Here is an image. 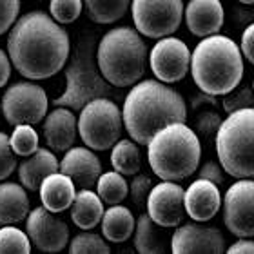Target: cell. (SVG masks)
Returning <instances> with one entry per match:
<instances>
[{
    "label": "cell",
    "mask_w": 254,
    "mask_h": 254,
    "mask_svg": "<svg viewBox=\"0 0 254 254\" xmlns=\"http://www.w3.org/2000/svg\"><path fill=\"white\" fill-rule=\"evenodd\" d=\"M69 51L67 31L42 11H29L11 26L7 55L16 71L26 78H51L64 69Z\"/></svg>",
    "instance_id": "cell-1"
},
{
    "label": "cell",
    "mask_w": 254,
    "mask_h": 254,
    "mask_svg": "<svg viewBox=\"0 0 254 254\" xmlns=\"http://www.w3.org/2000/svg\"><path fill=\"white\" fill-rule=\"evenodd\" d=\"M122 120L131 140L138 145H147L162 127L186 122L187 106L180 93L164 82L143 80L132 84V89L126 96Z\"/></svg>",
    "instance_id": "cell-2"
},
{
    "label": "cell",
    "mask_w": 254,
    "mask_h": 254,
    "mask_svg": "<svg viewBox=\"0 0 254 254\" xmlns=\"http://www.w3.org/2000/svg\"><path fill=\"white\" fill-rule=\"evenodd\" d=\"M189 71L203 93L223 96L244 78V55L233 38L209 35L190 53Z\"/></svg>",
    "instance_id": "cell-3"
},
{
    "label": "cell",
    "mask_w": 254,
    "mask_h": 254,
    "mask_svg": "<svg viewBox=\"0 0 254 254\" xmlns=\"http://www.w3.org/2000/svg\"><path fill=\"white\" fill-rule=\"evenodd\" d=\"M201 156L200 138L186 122L162 127L147 143L149 165L160 180L180 182L194 175Z\"/></svg>",
    "instance_id": "cell-4"
},
{
    "label": "cell",
    "mask_w": 254,
    "mask_h": 254,
    "mask_svg": "<svg viewBox=\"0 0 254 254\" xmlns=\"http://www.w3.org/2000/svg\"><path fill=\"white\" fill-rule=\"evenodd\" d=\"M147 46L132 27H115L107 31L96 48L98 69L115 87L136 84L147 69Z\"/></svg>",
    "instance_id": "cell-5"
},
{
    "label": "cell",
    "mask_w": 254,
    "mask_h": 254,
    "mask_svg": "<svg viewBox=\"0 0 254 254\" xmlns=\"http://www.w3.org/2000/svg\"><path fill=\"white\" fill-rule=\"evenodd\" d=\"M216 154L233 178H254V106L229 113L214 134Z\"/></svg>",
    "instance_id": "cell-6"
},
{
    "label": "cell",
    "mask_w": 254,
    "mask_h": 254,
    "mask_svg": "<svg viewBox=\"0 0 254 254\" xmlns=\"http://www.w3.org/2000/svg\"><path fill=\"white\" fill-rule=\"evenodd\" d=\"M93 46L91 38H84L74 49L71 64L65 69V91L53 100L55 107L62 106L71 111H80L87 102L111 95V84L102 76Z\"/></svg>",
    "instance_id": "cell-7"
},
{
    "label": "cell",
    "mask_w": 254,
    "mask_h": 254,
    "mask_svg": "<svg viewBox=\"0 0 254 254\" xmlns=\"http://www.w3.org/2000/svg\"><path fill=\"white\" fill-rule=\"evenodd\" d=\"M76 127L85 147L93 151H106L120 140L124 129L122 111L113 100L100 96L87 102L80 109Z\"/></svg>",
    "instance_id": "cell-8"
},
{
    "label": "cell",
    "mask_w": 254,
    "mask_h": 254,
    "mask_svg": "<svg viewBox=\"0 0 254 254\" xmlns=\"http://www.w3.org/2000/svg\"><path fill=\"white\" fill-rule=\"evenodd\" d=\"M131 15L136 31L143 37H169L184 18L182 0H131Z\"/></svg>",
    "instance_id": "cell-9"
},
{
    "label": "cell",
    "mask_w": 254,
    "mask_h": 254,
    "mask_svg": "<svg viewBox=\"0 0 254 254\" xmlns=\"http://www.w3.org/2000/svg\"><path fill=\"white\" fill-rule=\"evenodd\" d=\"M48 95L38 84L15 82L2 96V115L11 126L38 124L48 115Z\"/></svg>",
    "instance_id": "cell-10"
},
{
    "label": "cell",
    "mask_w": 254,
    "mask_h": 254,
    "mask_svg": "<svg viewBox=\"0 0 254 254\" xmlns=\"http://www.w3.org/2000/svg\"><path fill=\"white\" fill-rule=\"evenodd\" d=\"M223 223L236 238L254 236V178H238L223 198Z\"/></svg>",
    "instance_id": "cell-11"
},
{
    "label": "cell",
    "mask_w": 254,
    "mask_h": 254,
    "mask_svg": "<svg viewBox=\"0 0 254 254\" xmlns=\"http://www.w3.org/2000/svg\"><path fill=\"white\" fill-rule=\"evenodd\" d=\"M149 65L154 76L164 84H175L186 78L190 67V51L184 40L162 37L149 53Z\"/></svg>",
    "instance_id": "cell-12"
},
{
    "label": "cell",
    "mask_w": 254,
    "mask_h": 254,
    "mask_svg": "<svg viewBox=\"0 0 254 254\" xmlns=\"http://www.w3.org/2000/svg\"><path fill=\"white\" fill-rule=\"evenodd\" d=\"M26 231L31 244L42 253H60L69 244L67 223L55 216L46 207H37L27 212Z\"/></svg>",
    "instance_id": "cell-13"
},
{
    "label": "cell",
    "mask_w": 254,
    "mask_h": 254,
    "mask_svg": "<svg viewBox=\"0 0 254 254\" xmlns=\"http://www.w3.org/2000/svg\"><path fill=\"white\" fill-rule=\"evenodd\" d=\"M184 192V187L171 180H162L158 186H153L145 203L151 220L162 227H178L186 216Z\"/></svg>",
    "instance_id": "cell-14"
},
{
    "label": "cell",
    "mask_w": 254,
    "mask_h": 254,
    "mask_svg": "<svg viewBox=\"0 0 254 254\" xmlns=\"http://www.w3.org/2000/svg\"><path fill=\"white\" fill-rule=\"evenodd\" d=\"M171 251L175 254H222L225 238L212 225L184 223L171 236Z\"/></svg>",
    "instance_id": "cell-15"
},
{
    "label": "cell",
    "mask_w": 254,
    "mask_h": 254,
    "mask_svg": "<svg viewBox=\"0 0 254 254\" xmlns=\"http://www.w3.org/2000/svg\"><path fill=\"white\" fill-rule=\"evenodd\" d=\"M59 171L67 175L80 189H91L102 175V162L91 149L69 147L59 164Z\"/></svg>",
    "instance_id": "cell-16"
},
{
    "label": "cell",
    "mask_w": 254,
    "mask_h": 254,
    "mask_svg": "<svg viewBox=\"0 0 254 254\" xmlns=\"http://www.w3.org/2000/svg\"><path fill=\"white\" fill-rule=\"evenodd\" d=\"M184 207L194 222H207L218 214L222 207V194L216 184L198 178L184 192Z\"/></svg>",
    "instance_id": "cell-17"
},
{
    "label": "cell",
    "mask_w": 254,
    "mask_h": 254,
    "mask_svg": "<svg viewBox=\"0 0 254 254\" xmlns=\"http://www.w3.org/2000/svg\"><path fill=\"white\" fill-rule=\"evenodd\" d=\"M184 16L189 31L200 38L220 33L225 20L220 0H190L187 7H184Z\"/></svg>",
    "instance_id": "cell-18"
},
{
    "label": "cell",
    "mask_w": 254,
    "mask_h": 254,
    "mask_svg": "<svg viewBox=\"0 0 254 254\" xmlns=\"http://www.w3.org/2000/svg\"><path fill=\"white\" fill-rule=\"evenodd\" d=\"M76 132H78L76 118L69 107L57 106L46 117L44 138H46L49 147L57 153H65L69 147H73Z\"/></svg>",
    "instance_id": "cell-19"
},
{
    "label": "cell",
    "mask_w": 254,
    "mask_h": 254,
    "mask_svg": "<svg viewBox=\"0 0 254 254\" xmlns=\"http://www.w3.org/2000/svg\"><path fill=\"white\" fill-rule=\"evenodd\" d=\"M74 182L64 173H51L38 187L42 205L51 212H64L71 207L76 194Z\"/></svg>",
    "instance_id": "cell-20"
},
{
    "label": "cell",
    "mask_w": 254,
    "mask_h": 254,
    "mask_svg": "<svg viewBox=\"0 0 254 254\" xmlns=\"http://www.w3.org/2000/svg\"><path fill=\"white\" fill-rule=\"evenodd\" d=\"M59 171V160L49 149L38 147L18 165V178L27 190H38L42 180Z\"/></svg>",
    "instance_id": "cell-21"
},
{
    "label": "cell",
    "mask_w": 254,
    "mask_h": 254,
    "mask_svg": "<svg viewBox=\"0 0 254 254\" xmlns=\"http://www.w3.org/2000/svg\"><path fill=\"white\" fill-rule=\"evenodd\" d=\"M171 247L167 227L151 220L147 212L140 214L134 225V249L140 254H162Z\"/></svg>",
    "instance_id": "cell-22"
},
{
    "label": "cell",
    "mask_w": 254,
    "mask_h": 254,
    "mask_svg": "<svg viewBox=\"0 0 254 254\" xmlns=\"http://www.w3.org/2000/svg\"><path fill=\"white\" fill-rule=\"evenodd\" d=\"M29 212V198L26 187L5 182L0 184V225H13L26 220Z\"/></svg>",
    "instance_id": "cell-23"
},
{
    "label": "cell",
    "mask_w": 254,
    "mask_h": 254,
    "mask_svg": "<svg viewBox=\"0 0 254 254\" xmlns=\"http://www.w3.org/2000/svg\"><path fill=\"white\" fill-rule=\"evenodd\" d=\"M104 201L91 189H80L71 203V220L78 229L89 231L102 222Z\"/></svg>",
    "instance_id": "cell-24"
},
{
    "label": "cell",
    "mask_w": 254,
    "mask_h": 254,
    "mask_svg": "<svg viewBox=\"0 0 254 254\" xmlns=\"http://www.w3.org/2000/svg\"><path fill=\"white\" fill-rule=\"evenodd\" d=\"M134 216L127 207L120 205H111L107 211H104L102 216V234L107 242L113 244H122L131 238V234L134 233Z\"/></svg>",
    "instance_id": "cell-25"
},
{
    "label": "cell",
    "mask_w": 254,
    "mask_h": 254,
    "mask_svg": "<svg viewBox=\"0 0 254 254\" xmlns=\"http://www.w3.org/2000/svg\"><path fill=\"white\" fill-rule=\"evenodd\" d=\"M111 165L124 176H134L142 169V154L134 140H118L113 145Z\"/></svg>",
    "instance_id": "cell-26"
},
{
    "label": "cell",
    "mask_w": 254,
    "mask_h": 254,
    "mask_svg": "<svg viewBox=\"0 0 254 254\" xmlns=\"http://www.w3.org/2000/svg\"><path fill=\"white\" fill-rule=\"evenodd\" d=\"M87 16L96 24H113L127 13L131 0H82Z\"/></svg>",
    "instance_id": "cell-27"
},
{
    "label": "cell",
    "mask_w": 254,
    "mask_h": 254,
    "mask_svg": "<svg viewBox=\"0 0 254 254\" xmlns=\"http://www.w3.org/2000/svg\"><path fill=\"white\" fill-rule=\"evenodd\" d=\"M96 194L100 196L102 201L107 205H117V203H122L129 194V184L118 171H109V173L98 176Z\"/></svg>",
    "instance_id": "cell-28"
},
{
    "label": "cell",
    "mask_w": 254,
    "mask_h": 254,
    "mask_svg": "<svg viewBox=\"0 0 254 254\" xmlns=\"http://www.w3.org/2000/svg\"><path fill=\"white\" fill-rule=\"evenodd\" d=\"M31 240L27 233L13 225H2L0 229V254H29Z\"/></svg>",
    "instance_id": "cell-29"
},
{
    "label": "cell",
    "mask_w": 254,
    "mask_h": 254,
    "mask_svg": "<svg viewBox=\"0 0 254 254\" xmlns=\"http://www.w3.org/2000/svg\"><path fill=\"white\" fill-rule=\"evenodd\" d=\"M9 145L16 156H29L38 149V134L29 124H18L9 136Z\"/></svg>",
    "instance_id": "cell-30"
},
{
    "label": "cell",
    "mask_w": 254,
    "mask_h": 254,
    "mask_svg": "<svg viewBox=\"0 0 254 254\" xmlns=\"http://www.w3.org/2000/svg\"><path fill=\"white\" fill-rule=\"evenodd\" d=\"M69 253L73 254H109L111 249L106 244V240L100 234L95 233H84L76 234L71 244H69Z\"/></svg>",
    "instance_id": "cell-31"
},
{
    "label": "cell",
    "mask_w": 254,
    "mask_h": 254,
    "mask_svg": "<svg viewBox=\"0 0 254 254\" xmlns=\"http://www.w3.org/2000/svg\"><path fill=\"white\" fill-rule=\"evenodd\" d=\"M82 0H51L49 2V11L51 16L59 24H71L82 13Z\"/></svg>",
    "instance_id": "cell-32"
},
{
    "label": "cell",
    "mask_w": 254,
    "mask_h": 254,
    "mask_svg": "<svg viewBox=\"0 0 254 254\" xmlns=\"http://www.w3.org/2000/svg\"><path fill=\"white\" fill-rule=\"evenodd\" d=\"M254 106V93L251 85H242V87H234L233 91H229L227 95H223L222 107L225 113H234L238 109H245V107Z\"/></svg>",
    "instance_id": "cell-33"
},
{
    "label": "cell",
    "mask_w": 254,
    "mask_h": 254,
    "mask_svg": "<svg viewBox=\"0 0 254 254\" xmlns=\"http://www.w3.org/2000/svg\"><path fill=\"white\" fill-rule=\"evenodd\" d=\"M153 180L149 178L147 175H134L132 182L129 184V194H131V201L134 203L136 209L142 211L145 203H147V196L153 189Z\"/></svg>",
    "instance_id": "cell-34"
},
{
    "label": "cell",
    "mask_w": 254,
    "mask_h": 254,
    "mask_svg": "<svg viewBox=\"0 0 254 254\" xmlns=\"http://www.w3.org/2000/svg\"><path fill=\"white\" fill-rule=\"evenodd\" d=\"M16 169V154L9 145V136L0 131V182L13 175Z\"/></svg>",
    "instance_id": "cell-35"
},
{
    "label": "cell",
    "mask_w": 254,
    "mask_h": 254,
    "mask_svg": "<svg viewBox=\"0 0 254 254\" xmlns=\"http://www.w3.org/2000/svg\"><path fill=\"white\" fill-rule=\"evenodd\" d=\"M220 124H222V118H220V115L216 111H201L196 117L194 129L192 131L201 134L203 138H211L216 134Z\"/></svg>",
    "instance_id": "cell-36"
},
{
    "label": "cell",
    "mask_w": 254,
    "mask_h": 254,
    "mask_svg": "<svg viewBox=\"0 0 254 254\" xmlns=\"http://www.w3.org/2000/svg\"><path fill=\"white\" fill-rule=\"evenodd\" d=\"M20 11V0H0V35H4L15 24Z\"/></svg>",
    "instance_id": "cell-37"
},
{
    "label": "cell",
    "mask_w": 254,
    "mask_h": 254,
    "mask_svg": "<svg viewBox=\"0 0 254 254\" xmlns=\"http://www.w3.org/2000/svg\"><path fill=\"white\" fill-rule=\"evenodd\" d=\"M196 173H198V178H205L216 186L223 184V167L216 162H205L200 169H196Z\"/></svg>",
    "instance_id": "cell-38"
},
{
    "label": "cell",
    "mask_w": 254,
    "mask_h": 254,
    "mask_svg": "<svg viewBox=\"0 0 254 254\" xmlns=\"http://www.w3.org/2000/svg\"><path fill=\"white\" fill-rule=\"evenodd\" d=\"M240 51L251 64H254V22H251L245 27L244 35H242V44H240Z\"/></svg>",
    "instance_id": "cell-39"
},
{
    "label": "cell",
    "mask_w": 254,
    "mask_h": 254,
    "mask_svg": "<svg viewBox=\"0 0 254 254\" xmlns=\"http://www.w3.org/2000/svg\"><path fill=\"white\" fill-rule=\"evenodd\" d=\"M231 254H254V242L251 238H240L227 249Z\"/></svg>",
    "instance_id": "cell-40"
},
{
    "label": "cell",
    "mask_w": 254,
    "mask_h": 254,
    "mask_svg": "<svg viewBox=\"0 0 254 254\" xmlns=\"http://www.w3.org/2000/svg\"><path fill=\"white\" fill-rule=\"evenodd\" d=\"M11 76V60L9 55H5L0 49V87H4L7 84V80Z\"/></svg>",
    "instance_id": "cell-41"
},
{
    "label": "cell",
    "mask_w": 254,
    "mask_h": 254,
    "mask_svg": "<svg viewBox=\"0 0 254 254\" xmlns=\"http://www.w3.org/2000/svg\"><path fill=\"white\" fill-rule=\"evenodd\" d=\"M238 2H242V4H247V5H253L254 0H238Z\"/></svg>",
    "instance_id": "cell-42"
},
{
    "label": "cell",
    "mask_w": 254,
    "mask_h": 254,
    "mask_svg": "<svg viewBox=\"0 0 254 254\" xmlns=\"http://www.w3.org/2000/svg\"><path fill=\"white\" fill-rule=\"evenodd\" d=\"M251 87H253V93H254V78H253V84H251Z\"/></svg>",
    "instance_id": "cell-43"
},
{
    "label": "cell",
    "mask_w": 254,
    "mask_h": 254,
    "mask_svg": "<svg viewBox=\"0 0 254 254\" xmlns=\"http://www.w3.org/2000/svg\"><path fill=\"white\" fill-rule=\"evenodd\" d=\"M0 113H2V109H0Z\"/></svg>",
    "instance_id": "cell-44"
}]
</instances>
